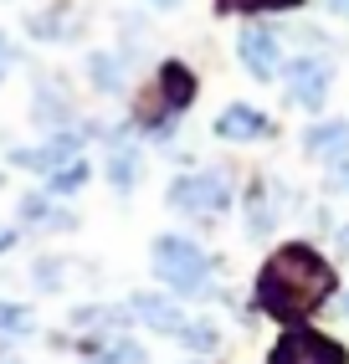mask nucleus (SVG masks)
Listing matches in <instances>:
<instances>
[{"instance_id":"f257e3e1","label":"nucleus","mask_w":349,"mask_h":364,"mask_svg":"<svg viewBox=\"0 0 349 364\" xmlns=\"http://www.w3.org/2000/svg\"><path fill=\"white\" fill-rule=\"evenodd\" d=\"M334 293V272L313 247H283L257 277V308L278 323H303Z\"/></svg>"},{"instance_id":"f03ea898","label":"nucleus","mask_w":349,"mask_h":364,"mask_svg":"<svg viewBox=\"0 0 349 364\" xmlns=\"http://www.w3.org/2000/svg\"><path fill=\"white\" fill-rule=\"evenodd\" d=\"M155 272H160V282H170L185 298L211 293V257L190 236H160L155 241Z\"/></svg>"},{"instance_id":"7ed1b4c3","label":"nucleus","mask_w":349,"mask_h":364,"mask_svg":"<svg viewBox=\"0 0 349 364\" xmlns=\"http://www.w3.org/2000/svg\"><path fill=\"white\" fill-rule=\"evenodd\" d=\"M231 200V190L221 175H211V169H201V175H180L170 185V205L174 210H185V215H216V210H226Z\"/></svg>"},{"instance_id":"20e7f679","label":"nucleus","mask_w":349,"mask_h":364,"mask_svg":"<svg viewBox=\"0 0 349 364\" xmlns=\"http://www.w3.org/2000/svg\"><path fill=\"white\" fill-rule=\"evenodd\" d=\"M267 364H349V354H344V344H334V338H323L313 328H293L272 344Z\"/></svg>"},{"instance_id":"39448f33","label":"nucleus","mask_w":349,"mask_h":364,"mask_svg":"<svg viewBox=\"0 0 349 364\" xmlns=\"http://www.w3.org/2000/svg\"><path fill=\"white\" fill-rule=\"evenodd\" d=\"M283 77H288V92H293V103L298 108H308L318 113L323 98H329V82H334V67L329 62H318V57H298L283 67Z\"/></svg>"},{"instance_id":"423d86ee","label":"nucleus","mask_w":349,"mask_h":364,"mask_svg":"<svg viewBox=\"0 0 349 364\" xmlns=\"http://www.w3.org/2000/svg\"><path fill=\"white\" fill-rule=\"evenodd\" d=\"M236 52L246 62V72L252 77H278V67H283V46H278V31H267V26H246L241 41H236Z\"/></svg>"},{"instance_id":"0eeeda50","label":"nucleus","mask_w":349,"mask_h":364,"mask_svg":"<svg viewBox=\"0 0 349 364\" xmlns=\"http://www.w3.org/2000/svg\"><path fill=\"white\" fill-rule=\"evenodd\" d=\"M78 154H83V134H52L41 149H16L11 159L26 169H41V175H57V169L78 164Z\"/></svg>"},{"instance_id":"6e6552de","label":"nucleus","mask_w":349,"mask_h":364,"mask_svg":"<svg viewBox=\"0 0 349 364\" xmlns=\"http://www.w3.org/2000/svg\"><path fill=\"white\" fill-rule=\"evenodd\" d=\"M134 318L144 323V328H155V333H174L180 338V328H185V313L174 308L170 298H160V293H134Z\"/></svg>"},{"instance_id":"1a4fd4ad","label":"nucleus","mask_w":349,"mask_h":364,"mask_svg":"<svg viewBox=\"0 0 349 364\" xmlns=\"http://www.w3.org/2000/svg\"><path fill=\"white\" fill-rule=\"evenodd\" d=\"M303 149L313 159H329V164H344L349 159V124L344 118H329V124H313L303 134Z\"/></svg>"},{"instance_id":"9d476101","label":"nucleus","mask_w":349,"mask_h":364,"mask_svg":"<svg viewBox=\"0 0 349 364\" xmlns=\"http://www.w3.org/2000/svg\"><path fill=\"white\" fill-rule=\"evenodd\" d=\"M216 134H221V139H236V144H246V139H262V134H267V118H262L257 108L236 103V108H226V113L216 118Z\"/></svg>"},{"instance_id":"9b49d317","label":"nucleus","mask_w":349,"mask_h":364,"mask_svg":"<svg viewBox=\"0 0 349 364\" xmlns=\"http://www.w3.org/2000/svg\"><path fill=\"white\" fill-rule=\"evenodd\" d=\"M160 87H165V113H180V108L195 98V77H190L180 62H170V67L160 72Z\"/></svg>"},{"instance_id":"f8f14e48","label":"nucleus","mask_w":349,"mask_h":364,"mask_svg":"<svg viewBox=\"0 0 349 364\" xmlns=\"http://www.w3.org/2000/svg\"><path fill=\"white\" fill-rule=\"evenodd\" d=\"M108 180H113V190H134V180H139V149L129 139L108 154Z\"/></svg>"},{"instance_id":"ddd939ff","label":"nucleus","mask_w":349,"mask_h":364,"mask_svg":"<svg viewBox=\"0 0 349 364\" xmlns=\"http://www.w3.org/2000/svg\"><path fill=\"white\" fill-rule=\"evenodd\" d=\"M88 77H93L98 92H118V87H123V67H118L113 52H93V57H88Z\"/></svg>"},{"instance_id":"4468645a","label":"nucleus","mask_w":349,"mask_h":364,"mask_svg":"<svg viewBox=\"0 0 349 364\" xmlns=\"http://www.w3.org/2000/svg\"><path fill=\"white\" fill-rule=\"evenodd\" d=\"M88 364H149V354L134 344V338H108V344L98 349Z\"/></svg>"},{"instance_id":"2eb2a0df","label":"nucleus","mask_w":349,"mask_h":364,"mask_svg":"<svg viewBox=\"0 0 349 364\" xmlns=\"http://www.w3.org/2000/svg\"><path fill=\"white\" fill-rule=\"evenodd\" d=\"M31 328H36L31 308H21V303H0V338H26Z\"/></svg>"},{"instance_id":"dca6fc26","label":"nucleus","mask_w":349,"mask_h":364,"mask_svg":"<svg viewBox=\"0 0 349 364\" xmlns=\"http://www.w3.org/2000/svg\"><path fill=\"white\" fill-rule=\"evenodd\" d=\"M83 180H88V164L78 159V164H67V169H57V175H52V196H78Z\"/></svg>"},{"instance_id":"f3484780","label":"nucleus","mask_w":349,"mask_h":364,"mask_svg":"<svg viewBox=\"0 0 349 364\" xmlns=\"http://www.w3.org/2000/svg\"><path fill=\"white\" fill-rule=\"evenodd\" d=\"M180 338H185L190 349H201V354H211V349H216V328H211V323H185V328H180Z\"/></svg>"},{"instance_id":"a211bd4d","label":"nucleus","mask_w":349,"mask_h":364,"mask_svg":"<svg viewBox=\"0 0 349 364\" xmlns=\"http://www.w3.org/2000/svg\"><path fill=\"white\" fill-rule=\"evenodd\" d=\"M36 287H41V293L62 287V262H36Z\"/></svg>"},{"instance_id":"6ab92c4d","label":"nucleus","mask_w":349,"mask_h":364,"mask_svg":"<svg viewBox=\"0 0 349 364\" xmlns=\"http://www.w3.org/2000/svg\"><path fill=\"white\" fill-rule=\"evenodd\" d=\"M62 113H67V103H62V98H52V92H41V103H36V118H41V124H57Z\"/></svg>"},{"instance_id":"aec40b11","label":"nucleus","mask_w":349,"mask_h":364,"mask_svg":"<svg viewBox=\"0 0 349 364\" xmlns=\"http://www.w3.org/2000/svg\"><path fill=\"white\" fill-rule=\"evenodd\" d=\"M221 6H226V11H231V6H236V11H252V6H288V0H221Z\"/></svg>"},{"instance_id":"412c9836","label":"nucleus","mask_w":349,"mask_h":364,"mask_svg":"<svg viewBox=\"0 0 349 364\" xmlns=\"http://www.w3.org/2000/svg\"><path fill=\"white\" fill-rule=\"evenodd\" d=\"M6 72H11V41L0 36V77H6Z\"/></svg>"},{"instance_id":"4be33fe9","label":"nucleus","mask_w":349,"mask_h":364,"mask_svg":"<svg viewBox=\"0 0 349 364\" xmlns=\"http://www.w3.org/2000/svg\"><path fill=\"white\" fill-rule=\"evenodd\" d=\"M334 185H339V190H344V196H349V159L339 164V175H334Z\"/></svg>"},{"instance_id":"5701e85b","label":"nucleus","mask_w":349,"mask_h":364,"mask_svg":"<svg viewBox=\"0 0 349 364\" xmlns=\"http://www.w3.org/2000/svg\"><path fill=\"white\" fill-rule=\"evenodd\" d=\"M11 241H16V231H11V226H0V252H6Z\"/></svg>"},{"instance_id":"b1692460","label":"nucleus","mask_w":349,"mask_h":364,"mask_svg":"<svg viewBox=\"0 0 349 364\" xmlns=\"http://www.w3.org/2000/svg\"><path fill=\"white\" fill-rule=\"evenodd\" d=\"M329 11H339V16H349V0H323Z\"/></svg>"},{"instance_id":"393cba45","label":"nucleus","mask_w":349,"mask_h":364,"mask_svg":"<svg viewBox=\"0 0 349 364\" xmlns=\"http://www.w3.org/2000/svg\"><path fill=\"white\" fill-rule=\"evenodd\" d=\"M339 247H344V252H349V221H344V226H339Z\"/></svg>"},{"instance_id":"a878e982","label":"nucleus","mask_w":349,"mask_h":364,"mask_svg":"<svg viewBox=\"0 0 349 364\" xmlns=\"http://www.w3.org/2000/svg\"><path fill=\"white\" fill-rule=\"evenodd\" d=\"M339 313H344V318H349V293H344V298H339Z\"/></svg>"},{"instance_id":"bb28decb","label":"nucleus","mask_w":349,"mask_h":364,"mask_svg":"<svg viewBox=\"0 0 349 364\" xmlns=\"http://www.w3.org/2000/svg\"><path fill=\"white\" fill-rule=\"evenodd\" d=\"M149 6H180V0H149Z\"/></svg>"}]
</instances>
